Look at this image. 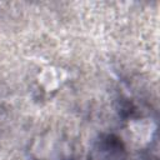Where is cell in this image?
Wrapping results in <instances>:
<instances>
[{
    "instance_id": "6da1fadb",
    "label": "cell",
    "mask_w": 160,
    "mask_h": 160,
    "mask_svg": "<svg viewBox=\"0 0 160 160\" xmlns=\"http://www.w3.org/2000/svg\"><path fill=\"white\" fill-rule=\"evenodd\" d=\"M88 160H126V148L114 134H102L92 144Z\"/></svg>"
}]
</instances>
